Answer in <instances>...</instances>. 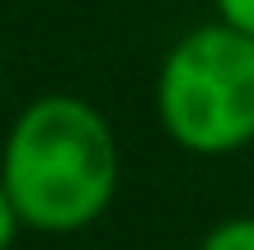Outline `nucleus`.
<instances>
[{"instance_id": "f257e3e1", "label": "nucleus", "mask_w": 254, "mask_h": 250, "mask_svg": "<svg viewBox=\"0 0 254 250\" xmlns=\"http://www.w3.org/2000/svg\"><path fill=\"white\" fill-rule=\"evenodd\" d=\"M5 179L19 222L38 232H75L109 208L118 184V147L99 109L47 94L19 113L5 142Z\"/></svg>"}, {"instance_id": "20e7f679", "label": "nucleus", "mask_w": 254, "mask_h": 250, "mask_svg": "<svg viewBox=\"0 0 254 250\" xmlns=\"http://www.w3.org/2000/svg\"><path fill=\"white\" fill-rule=\"evenodd\" d=\"M217 5H221V19H226V24L254 33V0H217Z\"/></svg>"}, {"instance_id": "f03ea898", "label": "nucleus", "mask_w": 254, "mask_h": 250, "mask_svg": "<svg viewBox=\"0 0 254 250\" xmlns=\"http://www.w3.org/2000/svg\"><path fill=\"white\" fill-rule=\"evenodd\" d=\"M160 118L189 151L217 156L254 137V33L207 24L189 33L160 71Z\"/></svg>"}, {"instance_id": "39448f33", "label": "nucleus", "mask_w": 254, "mask_h": 250, "mask_svg": "<svg viewBox=\"0 0 254 250\" xmlns=\"http://www.w3.org/2000/svg\"><path fill=\"white\" fill-rule=\"evenodd\" d=\"M14 227H19V208H14V198H9L5 179H0V250L14 241Z\"/></svg>"}, {"instance_id": "7ed1b4c3", "label": "nucleus", "mask_w": 254, "mask_h": 250, "mask_svg": "<svg viewBox=\"0 0 254 250\" xmlns=\"http://www.w3.org/2000/svg\"><path fill=\"white\" fill-rule=\"evenodd\" d=\"M202 250H254V217H240V222H221L217 232L202 241Z\"/></svg>"}]
</instances>
